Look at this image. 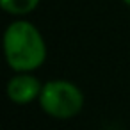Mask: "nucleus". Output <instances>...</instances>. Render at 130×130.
<instances>
[{"label": "nucleus", "instance_id": "nucleus-1", "mask_svg": "<svg viewBox=\"0 0 130 130\" xmlns=\"http://www.w3.org/2000/svg\"><path fill=\"white\" fill-rule=\"evenodd\" d=\"M7 64L14 71H32L46 59V45L41 32L29 22H13L4 36Z\"/></svg>", "mask_w": 130, "mask_h": 130}, {"label": "nucleus", "instance_id": "nucleus-4", "mask_svg": "<svg viewBox=\"0 0 130 130\" xmlns=\"http://www.w3.org/2000/svg\"><path fill=\"white\" fill-rule=\"evenodd\" d=\"M39 4V0H0L2 9L9 14H16V16H23L29 14L30 11H34Z\"/></svg>", "mask_w": 130, "mask_h": 130}, {"label": "nucleus", "instance_id": "nucleus-5", "mask_svg": "<svg viewBox=\"0 0 130 130\" xmlns=\"http://www.w3.org/2000/svg\"><path fill=\"white\" fill-rule=\"evenodd\" d=\"M123 2H125V4H128V6H130V0H123Z\"/></svg>", "mask_w": 130, "mask_h": 130}, {"label": "nucleus", "instance_id": "nucleus-2", "mask_svg": "<svg viewBox=\"0 0 130 130\" xmlns=\"http://www.w3.org/2000/svg\"><path fill=\"white\" fill-rule=\"evenodd\" d=\"M41 109L57 119H70L82 110L84 94L82 91L66 80H50L43 86L39 94Z\"/></svg>", "mask_w": 130, "mask_h": 130}, {"label": "nucleus", "instance_id": "nucleus-3", "mask_svg": "<svg viewBox=\"0 0 130 130\" xmlns=\"http://www.w3.org/2000/svg\"><path fill=\"white\" fill-rule=\"evenodd\" d=\"M41 82L34 77L29 75V71H20V75H14L9 84H7V96L13 103L16 105H25L41 94Z\"/></svg>", "mask_w": 130, "mask_h": 130}]
</instances>
